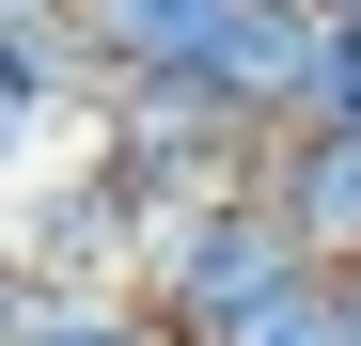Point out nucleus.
Returning <instances> with one entry per match:
<instances>
[{"label": "nucleus", "instance_id": "1", "mask_svg": "<svg viewBox=\"0 0 361 346\" xmlns=\"http://www.w3.org/2000/svg\"><path fill=\"white\" fill-rule=\"evenodd\" d=\"M283 268H330V252L283 220L267 173L189 189V205H157V220H142V299H157V330H220V315H252Z\"/></svg>", "mask_w": 361, "mask_h": 346}, {"label": "nucleus", "instance_id": "2", "mask_svg": "<svg viewBox=\"0 0 361 346\" xmlns=\"http://www.w3.org/2000/svg\"><path fill=\"white\" fill-rule=\"evenodd\" d=\"M267 189L330 268H361V126H267Z\"/></svg>", "mask_w": 361, "mask_h": 346}, {"label": "nucleus", "instance_id": "3", "mask_svg": "<svg viewBox=\"0 0 361 346\" xmlns=\"http://www.w3.org/2000/svg\"><path fill=\"white\" fill-rule=\"evenodd\" d=\"M0 346H157V299L142 283H47V268H16V330Z\"/></svg>", "mask_w": 361, "mask_h": 346}, {"label": "nucleus", "instance_id": "4", "mask_svg": "<svg viewBox=\"0 0 361 346\" xmlns=\"http://www.w3.org/2000/svg\"><path fill=\"white\" fill-rule=\"evenodd\" d=\"M220 346H345V268H283L252 315H220Z\"/></svg>", "mask_w": 361, "mask_h": 346}, {"label": "nucleus", "instance_id": "5", "mask_svg": "<svg viewBox=\"0 0 361 346\" xmlns=\"http://www.w3.org/2000/svg\"><path fill=\"white\" fill-rule=\"evenodd\" d=\"M0 330H16V252H0Z\"/></svg>", "mask_w": 361, "mask_h": 346}, {"label": "nucleus", "instance_id": "6", "mask_svg": "<svg viewBox=\"0 0 361 346\" xmlns=\"http://www.w3.org/2000/svg\"><path fill=\"white\" fill-rule=\"evenodd\" d=\"M345 346H361V268H345Z\"/></svg>", "mask_w": 361, "mask_h": 346}, {"label": "nucleus", "instance_id": "7", "mask_svg": "<svg viewBox=\"0 0 361 346\" xmlns=\"http://www.w3.org/2000/svg\"><path fill=\"white\" fill-rule=\"evenodd\" d=\"M157 346H220V330H157Z\"/></svg>", "mask_w": 361, "mask_h": 346}]
</instances>
